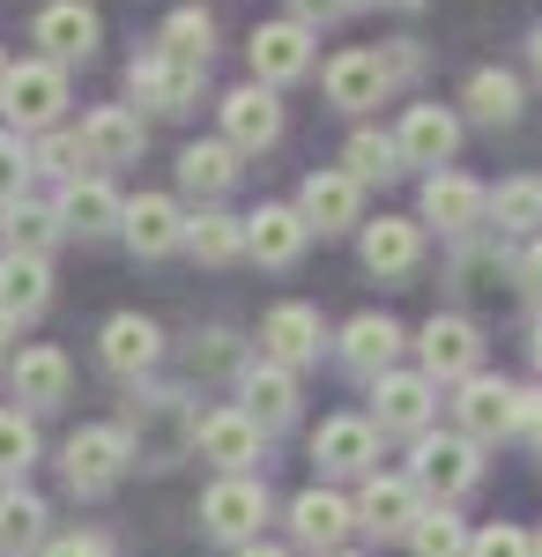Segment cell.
I'll use <instances>...</instances> for the list:
<instances>
[{"label": "cell", "mask_w": 542, "mask_h": 557, "mask_svg": "<svg viewBox=\"0 0 542 557\" xmlns=\"http://www.w3.org/2000/svg\"><path fill=\"white\" fill-rule=\"evenodd\" d=\"M194 409H186V394L178 386H134V401H126V446H134V469H171V461H186L194 454Z\"/></svg>", "instance_id": "1"}, {"label": "cell", "mask_w": 542, "mask_h": 557, "mask_svg": "<svg viewBox=\"0 0 542 557\" xmlns=\"http://www.w3.org/2000/svg\"><path fill=\"white\" fill-rule=\"evenodd\" d=\"M409 483H417V498H439V506L454 513L460 498L483 483V446H468L460 431H446V438H431V431H423V438H417V461H409Z\"/></svg>", "instance_id": "2"}, {"label": "cell", "mask_w": 542, "mask_h": 557, "mask_svg": "<svg viewBox=\"0 0 542 557\" xmlns=\"http://www.w3.org/2000/svg\"><path fill=\"white\" fill-rule=\"evenodd\" d=\"M126 469H134V446H126L120 424H83V431H67V446H60V475H67L75 498H104Z\"/></svg>", "instance_id": "3"}, {"label": "cell", "mask_w": 542, "mask_h": 557, "mask_svg": "<svg viewBox=\"0 0 542 557\" xmlns=\"http://www.w3.org/2000/svg\"><path fill=\"white\" fill-rule=\"evenodd\" d=\"M0 112H8V134L60 127V112H67V67H52V60L8 67V75H0Z\"/></svg>", "instance_id": "4"}, {"label": "cell", "mask_w": 542, "mask_h": 557, "mask_svg": "<svg viewBox=\"0 0 542 557\" xmlns=\"http://www.w3.org/2000/svg\"><path fill=\"white\" fill-rule=\"evenodd\" d=\"M454 431L468 446H498L520 431V386L513 380H491V372H468L454 394Z\"/></svg>", "instance_id": "5"}, {"label": "cell", "mask_w": 542, "mask_h": 557, "mask_svg": "<svg viewBox=\"0 0 542 557\" xmlns=\"http://www.w3.org/2000/svg\"><path fill=\"white\" fill-rule=\"evenodd\" d=\"M439 417V386L423 380V372H379L372 380V417L365 424L386 431V438H423Z\"/></svg>", "instance_id": "6"}, {"label": "cell", "mask_w": 542, "mask_h": 557, "mask_svg": "<svg viewBox=\"0 0 542 557\" xmlns=\"http://www.w3.org/2000/svg\"><path fill=\"white\" fill-rule=\"evenodd\" d=\"M97 364L112 372V380H149L157 364H164V327L149 320V312H112L104 327H97Z\"/></svg>", "instance_id": "7"}, {"label": "cell", "mask_w": 542, "mask_h": 557, "mask_svg": "<svg viewBox=\"0 0 542 557\" xmlns=\"http://www.w3.org/2000/svg\"><path fill=\"white\" fill-rule=\"evenodd\" d=\"M417 357H423V380H468V372H483V335H476V320H460V312H431L417 335Z\"/></svg>", "instance_id": "8"}, {"label": "cell", "mask_w": 542, "mask_h": 557, "mask_svg": "<svg viewBox=\"0 0 542 557\" xmlns=\"http://www.w3.org/2000/svg\"><path fill=\"white\" fill-rule=\"evenodd\" d=\"M97 38H104V23H97V8H89V0H45L38 23H30V45H38V60H52V67L89 60Z\"/></svg>", "instance_id": "9"}, {"label": "cell", "mask_w": 542, "mask_h": 557, "mask_svg": "<svg viewBox=\"0 0 542 557\" xmlns=\"http://www.w3.org/2000/svg\"><path fill=\"white\" fill-rule=\"evenodd\" d=\"M201 83H209V67L171 60V52H149V60L126 67V89H134L141 112H194L201 104Z\"/></svg>", "instance_id": "10"}, {"label": "cell", "mask_w": 542, "mask_h": 557, "mask_svg": "<svg viewBox=\"0 0 542 557\" xmlns=\"http://www.w3.org/2000/svg\"><path fill=\"white\" fill-rule=\"evenodd\" d=\"M260 520H268V483H260V475H223V483H209L201 528H209L215 543H252Z\"/></svg>", "instance_id": "11"}, {"label": "cell", "mask_w": 542, "mask_h": 557, "mask_svg": "<svg viewBox=\"0 0 542 557\" xmlns=\"http://www.w3.org/2000/svg\"><path fill=\"white\" fill-rule=\"evenodd\" d=\"M357 528L379 535V543H409V528L423 520V498L409 475H365V491H357Z\"/></svg>", "instance_id": "12"}, {"label": "cell", "mask_w": 542, "mask_h": 557, "mask_svg": "<svg viewBox=\"0 0 542 557\" xmlns=\"http://www.w3.org/2000/svg\"><path fill=\"white\" fill-rule=\"evenodd\" d=\"M297 215H305V231H320V238H342V231H357L365 223V186L349 172H312L297 186Z\"/></svg>", "instance_id": "13"}, {"label": "cell", "mask_w": 542, "mask_h": 557, "mask_svg": "<svg viewBox=\"0 0 542 557\" xmlns=\"http://www.w3.org/2000/svg\"><path fill=\"white\" fill-rule=\"evenodd\" d=\"M246 60H252V83L260 89H283V83H297V75H312V30L305 23H260L252 30V45H246Z\"/></svg>", "instance_id": "14"}, {"label": "cell", "mask_w": 542, "mask_h": 557, "mask_svg": "<svg viewBox=\"0 0 542 557\" xmlns=\"http://www.w3.org/2000/svg\"><path fill=\"white\" fill-rule=\"evenodd\" d=\"M483 215H491V186H483V178H468V172H431L423 178V215L417 223H439L446 238H468Z\"/></svg>", "instance_id": "15"}, {"label": "cell", "mask_w": 542, "mask_h": 557, "mask_svg": "<svg viewBox=\"0 0 542 557\" xmlns=\"http://www.w3.org/2000/svg\"><path fill=\"white\" fill-rule=\"evenodd\" d=\"M260 438H268V431H260L246 409L231 401V409H209V417L194 424V454H201V461H215L223 475H246L252 461H260Z\"/></svg>", "instance_id": "16"}, {"label": "cell", "mask_w": 542, "mask_h": 557, "mask_svg": "<svg viewBox=\"0 0 542 557\" xmlns=\"http://www.w3.org/2000/svg\"><path fill=\"white\" fill-rule=\"evenodd\" d=\"M320 349H328V327H320V312L312 305H275L268 320H260V357L268 364H283V372H297V364H320Z\"/></svg>", "instance_id": "17"}, {"label": "cell", "mask_w": 542, "mask_h": 557, "mask_svg": "<svg viewBox=\"0 0 542 557\" xmlns=\"http://www.w3.org/2000/svg\"><path fill=\"white\" fill-rule=\"evenodd\" d=\"M223 141L238 149V157H252V149H275L283 141V104H275V89H260V83H238L223 104Z\"/></svg>", "instance_id": "18"}, {"label": "cell", "mask_w": 542, "mask_h": 557, "mask_svg": "<svg viewBox=\"0 0 542 557\" xmlns=\"http://www.w3.org/2000/svg\"><path fill=\"white\" fill-rule=\"evenodd\" d=\"M52 215H60V238H112L120 231L126 201L112 194V178H67L60 186V201H52Z\"/></svg>", "instance_id": "19"}, {"label": "cell", "mask_w": 542, "mask_h": 557, "mask_svg": "<svg viewBox=\"0 0 542 557\" xmlns=\"http://www.w3.org/2000/svg\"><path fill=\"white\" fill-rule=\"evenodd\" d=\"M320 83H328V104H334V112H372L379 97L394 89V75H386V60H379V52H365V45H357V52H334L328 67H320Z\"/></svg>", "instance_id": "20"}, {"label": "cell", "mask_w": 542, "mask_h": 557, "mask_svg": "<svg viewBox=\"0 0 542 557\" xmlns=\"http://www.w3.org/2000/svg\"><path fill=\"white\" fill-rule=\"evenodd\" d=\"M120 238L134 246V260H164V253H178V246H186V215H178V201H171V194H141V201H126Z\"/></svg>", "instance_id": "21"}, {"label": "cell", "mask_w": 542, "mask_h": 557, "mask_svg": "<svg viewBox=\"0 0 542 557\" xmlns=\"http://www.w3.org/2000/svg\"><path fill=\"white\" fill-rule=\"evenodd\" d=\"M305 215L291 209V201H260V209L246 215V253L260 260V268H297V253H305Z\"/></svg>", "instance_id": "22"}, {"label": "cell", "mask_w": 542, "mask_h": 557, "mask_svg": "<svg viewBox=\"0 0 542 557\" xmlns=\"http://www.w3.org/2000/svg\"><path fill=\"white\" fill-rule=\"evenodd\" d=\"M8 386H15V401H23V409H60V401H67V386H75V364H67L60 349L30 343V349H15Z\"/></svg>", "instance_id": "23"}, {"label": "cell", "mask_w": 542, "mask_h": 557, "mask_svg": "<svg viewBox=\"0 0 542 557\" xmlns=\"http://www.w3.org/2000/svg\"><path fill=\"white\" fill-rule=\"evenodd\" d=\"M394 149H402V164H454L460 120L446 112V104H409L402 127H394Z\"/></svg>", "instance_id": "24"}, {"label": "cell", "mask_w": 542, "mask_h": 557, "mask_svg": "<svg viewBox=\"0 0 542 557\" xmlns=\"http://www.w3.org/2000/svg\"><path fill=\"white\" fill-rule=\"evenodd\" d=\"M83 149L89 164H134L141 157V141H149V127H141V112L134 104H97V112H83Z\"/></svg>", "instance_id": "25"}, {"label": "cell", "mask_w": 542, "mask_h": 557, "mask_svg": "<svg viewBox=\"0 0 542 557\" xmlns=\"http://www.w3.org/2000/svg\"><path fill=\"white\" fill-rule=\"evenodd\" d=\"M312 461L328 475H372L379 461V431L365 417H328V424L312 431Z\"/></svg>", "instance_id": "26"}, {"label": "cell", "mask_w": 542, "mask_h": 557, "mask_svg": "<svg viewBox=\"0 0 542 557\" xmlns=\"http://www.w3.org/2000/svg\"><path fill=\"white\" fill-rule=\"evenodd\" d=\"M349 528H357L349 498H334V491H320V483L291 498V535L305 543V550H320V557H328V550H342V535H349Z\"/></svg>", "instance_id": "27"}, {"label": "cell", "mask_w": 542, "mask_h": 557, "mask_svg": "<svg viewBox=\"0 0 542 557\" xmlns=\"http://www.w3.org/2000/svg\"><path fill=\"white\" fill-rule=\"evenodd\" d=\"M417 260H423V223L417 215H379V223H365V268H372L379 283L409 275Z\"/></svg>", "instance_id": "28"}, {"label": "cell", "mask_w": 542, "mask_h": 557, "mask_svg": "<svg viewBox=\"0 0 542 557\" xmlns=\"http://www.w3.org/2000/svg\"><path fill=\"white\" fill-rule=\"evenodd\" d=\"M238 409H246L260 431H283L297 417V372H283V364H252L246 380H238Z\"/></svg>", "instance_id": "29"}, {"label": "cell", "mask_w": 542, "mask_h": 557, "mask_svg": "<svg viewBox=\"0 0 542 557\" xmlns=\"http://www.w3.org/2000/svg\"><path fill=\"white\" fill-rule=\"evenodd\" d=\"M178 186L215 209V201L238 186V149H231L223 134H215V141H186V149H178Z\"/></svg>", "instance_id": "30"}, {"label": "cell", "mask_w": 542, "mask_h": 557, "mask_svg": "<svg viewBox=\"0 0 542 557\" xmlns=\"http://www.w3.org/2000/svg\"><path fill=\"white\" fill-rule=\"evenodd\" d=\"M342 364L349 372H365V380H379V372H394V357H402V327L386 320V312H357L349 327H342Z\"/></svg>", "instance_id": "31"}, {"label": "cell", "mask_w": 542, "mask_h": 557, "mask_svg": "<svg viewBox=\"0 0 542 557\" xmlns=\"http://www.w3.org/2000/svg\"><path fill=\"white\" fill-rule=\"evenodd\" d=\"M0 305L15 320H38L45 305H52V268H45V253H23V246L0 253Z\"/></svg>", "instance_id": "32"}, {"label": "cell", "mask_w": 542, "mask_h": 557, "mask_svg": "<svg viewBox=\"0 0 542 557\" xmlns=\"http://www.w3.org/2000/svg\"><path fill=\"white\" fill-rule=\"evenodd\" d=\"M186 253L201 260V268H231V260H246V215H231V209L186 215Z\"/></svg>", "instance_id": "33"}, {"label": "cell", "mask_w": 542, "mask_h": 557, "mask_svg": "<svg viewBox=\"0 0 542 557\" xmlns=\"http://www.w3.org/2000/svg\"><path fill=\"white\" fill-rule=\"evenodd\" d=\"M45 498H30L23 483H0V557H30L45 550Z\"/></svg>", "instance_id": "34"}, {"label": "cell", "mask_w": 542, "mask_h": 557, "mask_svg": "<svg viewBox=\"0 0 542 557\" xmlns=\"http://www.w3.org/2000/svg\"><path fill=\"white\" fill-rule=\"evenodd\" d=\"M460 104H468L483 127H513V120H520V75H505V67H476L468 89H460Z\"/></svg>", "instance_id": "35"}, {"label": "cell", "mask_w": 542, "mask_h": 557, "mask_svg": "<svg viewBox=\"0 0 542 557\" xmlns=\"http://www.w3.org/2000/svg\"><path fill=\"white\" fill-rule=\"evenodd\" d=\"M157 52L209 67V52H215V15H209V8H171L164 30H157Z\"/></svg>", "instance_id": "36"}, {"label": "cell", "mask_w": 542, "mask_h": 557, "mask_svg": "<svg viewBox=\"0 0 542 557\" xmlns=\"http://www.w3.org/2000/svg\"><path fill=\"white\" fill-rule=\"evenodd\" d=\"M342 172L357 178V186H372V178H394V172H402V149H394V134L357 127L349 141H342Z\"/></svg>", "instance_id": "37"}, {"label": "cell", "mask_w": 542, "mask_h": 557, "mask_svg": "<svg viewBox=\"0 0 542 557\" xmlns=\"http://www.w3.org/2000/svg\"><path fill=\"white\" fill-rule=\"evenodd\" d=\"M491 215H498L505 238H535L542 231V178H505L491 194Z\"/></svg>", "instance_id": "38"}, {"label": "cell", "mask_w": 542, "mask_h": 557, "mask_svg": "<svg viewBox=\"0 0 542 557\" xmlns=\"http://www.w3.org/2000/svg\"><path fill=\"white\" fill-rule=\"evenodd\" d=\"M83 164H89V149H83V134L75 127H45L38 141H30V172H45V178H83Z\"/></svg>", "instance_id": "39"}, {"label": "cell", "mask_w": 542, "mask_h": 557, "mask_svg": "<svg viewBox=\"0 0 542 557\" xmlns=\"http://www.w3.org/2000/svg\"><path fill=\"white\" fill-rule=\"evenodd\" d=\"M38 461V424L30 409H0V483H23Z\"/></svg>", "instance_id": "40"}, {"label": "cell", "mask_w": 542, "mask_h": 557, "mask_svg": "<svg viewBox=\"0 0 542 557\" xmlns=\"http://www.w3.org/2000/svg\"><path fill=\"white\" fill-rule=\"evenodd\" d=\"M409 550L417 557H468V528L446 506H423V520L409 528Z\"/></svg>", "instance_id": "41"}, {"label": "cell", "mask_w": 542, "mask_h": 557, "mask_svg": "<svg viewBox=\"0 0 542 557\" xmlns=\"http://www.w3.org/2000/svg\"><path fill=\"white\" fill-rule=\"evenodd\" d=\"M8 238H15L23 253H45V246L60 238V215L45 209V201H15V209H8Z\"/></svg>", "instance_id": "42"}, {"label": "cell", "mask_w": 542, "mask_h": 557, "mask_svg": "<svg viewBox=\"0 0 542 557\" xmlns=\"http://www.w3.org/2000/svg\"><path fill=\"white\" fill-rule=\"evenodd\" d=\"M30 201V141L23 134H0V209Z\"/></svg>", "instance_id": "43"}, {"label": "cell", "mask_w": 542, "mask_h": 557, "mask_svg": "<svg viewBox=\"0 0 542 557\" xmlns=\"http://www.w3.org/2000/svg\"><path fill=\"white\" fill-rule=\"evenodd\" d=\"M468 557H535V550H528V535L513 520H491L483 535H468Z\"/></svg>", "instance_id": "44"}, {"label": "cell", "mask_w": 542, "mask_h": 557, "mask_svg": "<svg viewBox=\"0 0 542 557\" xmlns=\"http://www.w3.org/2000/svg\"><path fill=\"white\" fill-rule=\"evenodd\" d=\"M460 283H468V290H498L505 275H513V268H505V253H460V268H454Z\"/></svg>", "instance_id": "45"}, {"label": "cell", "mask_w": 542, "mask_h": 557, "mask_svg": "<svg viewBox=\"0 0 542 557\" xmlns=\"http://www.w3.org/2000/svg\"><path fill=\"white\" fill-rule=\"evenodd\" d=\"M38 557H112V543H104L97 528H75V535H52Z\"/></svg>", "instance_id": "46"}, {"label": "cell", "mask_w": 542, "mask_h": 557, "mask_svg": "<svg viewBox=\"0 0 542 557\" xmlns=\"http://www.w3.org/2000/svg\"><path fill=\"white\" fill-rule=\"evenodd\" d=\"M357 0H291V23H305V30H320V23H342Z\"/></svg>", "instance_id": "47"}, {"label": "cell", "mask_w": 542, "mask_h": 557, "mask_svg": "<svg viewBox=\"0 0 542 557\" xmlns=\"http://www.w3.org/2000/svg\"><path fill=\"white\" fill-rule=\"evenodd\" d=\"M379 60H386V75H394V83H409V75H417V67H423V52H417V45H409V38L394 45V52H379Z\"/></svg>", "instance_id": "48"}, {"label": "cell", "mask_w": 542, "mask_h": 557, "mask_svg": "<svg viewBox=\"0 0 542 557\" xmlns=\"http://www.w3.org/2000/svg\"><path fill=\"white\" fill-rule=\"evenodd\" d=\"M513 275H520V283H528V290L542 298V238H528V253L513 260Z\"/></svg>", "instance_id": "49"}, {"label": "cell", "mask_w": 542, "mask_h": 557, "mask_svg": "<svg viewBox=\"0 0 542 557\" xmlns=\"http://www.w3.org/2000/svg\"><path fill=\"white\" fill-rule=\"evenodd\" d=\"M238 349H231V335H209V349H194V372H215V364H231Z\"/></svg>", "instance_id": "50"}, {"label": "cell", "mask_w": 542, "mask_h": 557, "mask_svg": "<svg viewBox=\"0 0 542 557\" xmlns=\"http://www.w3.org/2000/svg\"><path fill=\"white\" fill-rule=\"evenodd\" d=\"M15 343H23V320H15V312L0 305V349H15Z\"/></svg>", "instance_id": "51"}, {"label": "cell", "mask_w": 542, "mask_h": 557, "mask_svg": "<svg viewBox=\"0 0 542 557\" xmlns=\"http://www.w3.org/2000/svg\"><path fill=\"white\" fill-rule=\"evenodd\" d=\"M238 557H283L275 543H238Z\"/></svg>", "instance_id": "52"}, {"label": "cell", "mask_w": 542, "mask_h": 557, "mask_svg": "<svg viewBox=\"0 0 542 557\" xmlns=\"http://www.w3.org/2000/svg\"><path fill=\"white\" fill-rule=\"evenodd\" d=\"M528 67H535V75H542V30H535V38H528Z\"/></svg>", "instance_id": "53"}, {"label": "cell", "mask_w": 542, "mask_h": 557, "mask_svg": "<svg viewBox=\"0 0 542 557\" xmlns=\"http://www.w3.org/2000/svg\"><path fill=\"white\" fill-rule=\"evenodd\" d=\"M528 446H535V461H542V409H535V424H528Z\"/></svg>", "instance_id": "54"}, {"label": "cell", "mask_w": 542, "mask_h": 557, "mask_svg": "<svg viewBox=\"0 0 542 557\" xmlns=\"http://www.w3.org/2000/svg\"><path fill=\"white\" fill-rule=\"evenodd\" d=\"M528 357H535V372H542V320H535V335H528Z\"/></svg>", "instance_id": "55"}, {"label": "cell", "mask_w": 542, "mask_h": 557, "mask_svg": "<svg viewBox=\"0 0 542 557\" xmlns=\"http://www.w3.org/2000/svg\"><path fill=\"white\" fill-rule=\"evenodd\" d=\"M528 550H535V557H542V528H535V535H528Z\"/></svg>", "instance_id": "56"}, {"label": "cell", "mask_w": 542, "mask_h": 557, "mask_svg": "<svg viewBox=\"0 0 542 557\" xmlns=\"http://www.w3.org/2000/svg\"><path fill=\"white\" fill-rule=\"evenodd\" d=\"M0 75H8V52H0Z\"/></svg>", "instance_id": "57"}, {"label": "cell", "mask_w": 542, "mask_h": 557, "mask_svg": "<svg viewBox=\"0 0 542 557\" xmlns=\"http://www.w3.org/2000/svg\"><path fill=\"white\" fill-rule=\"evenodd\" d=\"M328 557H349V550H328Z\"/></svg>", "instance_id": "58"}]
</instances>
